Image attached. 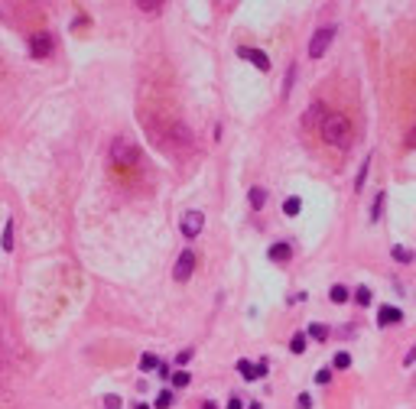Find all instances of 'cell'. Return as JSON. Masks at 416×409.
<instances>
[{
  "label": "cell",
  "instance_id": "obj_1",
  "mask_svg": "<svg viewBox=\"0 0 416 409\" xmlns=\"http://www.w3.org/2000/svg\"><path fill=\"white\" fill-rule=\"evenodd\" d=\"M322 137L332 143V147H348V140H351V123H348V117L345 114H325V120H322Z\"/></svg>",
  "mask_w": 416,
  "mask_h": 409
},
{
  "label": "cell",
  "instance_id": "obj_2",
  "mask_svg": "<svg viewBox=\"0 0 416 409\" xmlns=\"http://www.w3.org/2000/svg\"><path fill=\"white\" fill-rule=\"evenodd\" d=\"M111 159H114V166H137V159H140V150H137L130 140L117 137V140L111 143Z\"/></svg>",
  "mask_w": 416,
  "mask_h": 409
},
{
  "label": "cell",
  "instance_id": "obj_3",
  "mask_svg": "<svg viewBox=\"0 0 416 409\" xmlns=\"http://www.w3.org/2000/svg\"><path fill=\"white\" fill-rule=\"evenodd\" d=\"M332 39H335V26H322V30H316V36L309 39V59H322V55L329 52Z\"/></svg>",
  "mask_w": 416,
  "mask_h": 409
},
{
  "label": "cell",
  "instance_id": "obj_4",
  "mask_svg": "<svg viewBox=\"0 0 416 409\" xmlns=\"http://www.w3.org/2000/svg\"><path fill=\"white\" fill-rule=\"evenodd\" d=\"M202 227H205V214L202 211H185L182 221H179V231H182L189 240L198 237V234H202Z\"/></svg>",
  "mask_w": 416,
  "mask_h": 409
},
{
  "label": "cell",
  "instance_id": "obj_5",
  "mask_svg": "<svg viewBox=\"0 0 416 409\" xmlns=\"http://www.w3.org/2000/svg\"><path fill=\"white\" fill-rule=\"evenodd\" d=\"M52 49H55V43H52L49 33H36V36H30V55H33V59H49Z\"/></svg>",
  "mask_w": 416,
  "mask_h": 409
},
{
  "label": "cell",
  "instance_id": "obj_6",
  "mask_svg": "<svg viewBox=\"0 0 416 409\" xmlns=\"http://www.w3.org/2000/svg\"><path fill=\"white\" fill-rule=\"evenodd\" d=\"M192 269H195V253H192V250H182V253H179V260H176V266H172V280H176V283H185L192 276Z\"/></svg>",
  "mask_w": 416,
  "mask_h": 409
},
{
  "label": "cell",
  "instance_id": "obj_7",
  "mask_svg": "<svg viewBox=\"0 0 416 409\" xmlns=\"http://www.w3.org/2000/svg\"><path fill=\"white\" fill-rule=\"evenodd\" d=\"M267 360H260V364H251V360H238V373L244 380H260V377H267Z\"/></svg>",
  "mask_w": 416,
  "mask_h": 409
},
{
  "label": "cell",
  "instance_id": "obj_8",
  "mask_svg": "<svg viewBox=\"0 0 416 409\" xmlns=\"http://www.w3.org/2000/svg\"><path fill=\"white\" fill-rule=\"evenodd\" d=\"M403 322V312L397 306H380L377 309V325H384V328H390V325H400Z\"/></svg>",
  "mask_w": 416,
  "mask_h": 409
},
{
  "label": "cell",
  "instance_id": "obj_9",
  "mask_svg": "<svg viewBox=\"0 0 416 409\" xmlns=\"http://www.w3.org/2000/svg\"><path fill=\"white\" fill-rule=\"evenodd\" d=\"M241 59H251L254 62V68H260V72H267L270 68V59H267V52H260V49H251V46H241L238 49Z\"/></svg>",
  "mask_w": 416,
  "mask_h": 409
},
{
  "label": "cell",
  "instance_id": "obj_10",
  "mask_svg": "<svg viewBox=\"0 0 416 409\" xmlns=\"http://www.w3.org/2000/svg\"><path fill=\"white\" fill-rule=\"evenodd\" d=\"M267 256H270V260H273V263H286L289 256H293V247H289L286 240H276V244H273V247H270V250H267Z\"/></svg>",
  "mask_w": 416,
  "mask_h": 409
},
{
  "label": "cell",
  "instance_id": "obj_11",
  "mask_svg": "<svg viewBox=\"0 0 416 409\" xmlns=\"http://www.w3.org/2000/svg\"><path fill=\"white\" fill-rule=\"evenodd\" d=\"M247 202H251V208H254V211H260V208L267 205V189L254 185V189H251V195H247Z\"/></svg>",
  "mask_w": 416,
  "mask_h": 409
},
{
  "label": "cell",
  "instance_id": "obj_12",
  "mask_svg": "<svg viewBox=\"0 0 416 409\" xmlns=\"http://www.w3.org/2000/svg\"><path fill=\"white\" fill-rule=\"evenodd\" d=\"M384 205H387V192H377V195H374V205H371V221L384 218Z\"/></svg>",
  "mask_w": 416,
  "mask_h": 409
},
{
  "label": "cell",
  "instance_id": "obj_13",
  "mask_svg": "<svg viewBox=\"0 0 416 409\" xmlns=\"http://www.w3.org/2000/svg\"><path fill=\"white\" fill-rule=\"evenodd\" d=\"M306 344H309V335H302V331H296V335L289 338V351H293V354H302Z\"/></svg>",
  "mask_w": 416,
  "mask_h": 409
},
{
  "label": "cell",
  "instance_id": "obj_14",
  "mask_svg": "<svg viewBox=\"0 0 416 409\" xmlns=\"http://www.w3.org/2000/svg\"><path fill=\"white\" fill-rule=\"evenodd\" d=\"M302 211V202H299V198H286V202H283V214H286V218H296V214H299Z\"/></svg>",
  "mask_w": 416,
  "mask_h": 409
},
{
  "label": "cell",
  "instance_id": "obj_15",
  "mask_svg": "<svg viewBox=\"0 0 416 409\" xmlns=\"http://www.w3.org/2000/svg\"><path fill=\"white\" fill-rule=\"evenodd\" d=\"M0 247H4L7 253L13 250V218H7V224H4V240H0Z\"/></svg>",
  "mask_w": 416,
  "mask_h": 409
},
{
  "label": "cell",
  "instance_id": "obj_16",
  "mask_svg": "<svg viewBox=\"0 0 416 409\" xmlns=\"http://www.w3.org/2000/svg\"><path fill=\"white\" fill-rule=\"evenodd\" d=\"M329 299L335 302V306H342V302H348V289H345V286H332L329 289Z\"/></svg>",
  "mask_w": 416,
  "mask_h": 409
},
{
  "label": "cell",
  "instance_id": "obj_17",
  "mask_svg": "<svg viewBox=\"0 0 416 409\" xmlns=\"http://www.w3.org/2000/svg\"><path fill=\"white\" fill-rule=\"evenodd\" d=\"M332 367H335V370H348V367H351V354H348V351H338L335 360H332Z\"/></svg>",
  "mask_w": 416,
  "mask_h": 409
},
{
  "label": "cell",
  "instance_id": "obj_18",
  "mask_svg": "<svg viewBox=\"0 0 416 409\" xmlns=\"http://www.w3.org/2000/svg\"><path fill=\"white\" fill-rule=\"evenodd\" d=\"M367 169H371V156H364L361 169H358V179H355V189H358V192L364 189V179H367Z\"/></svg>",
  "mask_w": 416,
  "mask_h": 409
},
{
  "label": "cell",
  "instance_id": "obj_19",
  "mask_svg": "<svg viewBox=\"0 0 416 409\" xmlns=\"http://www.w3.org/2000/svg\"><path fill=\"white\" fill-rule=\"evenodd\" d=\"M172 403H176V396H172L169 390H159V396H156V403H153V406H156V409H169Z\"/></svg>",
  "mask_w": 416,
  "mask_h": 409
},
{
  "label": "cell",
  "instance_id": "obj_20",
  "mask_svg": "<svg viewBox=\"0 0 416 409\" xmlns=\"http://www.w3.org/2000/svg\"><path fill=\"white\" fill-rule=\"evenodd\" d=\"M309 338H316V341H325V338H329V328H325V325H319V322H312V325H309Z\"/></svg>",
  "mask_w": 416,
  "mask_h": 409
},
{
  "label": "cell",
  "instance_id": "obj_21",
  "mask_svg": "<svg viewBox=\"0 0 416 409\" xmlns=\"http://www.w3.org/2000/svg\"><path fill=\"white\" fill-rule=\"evenodd\" d=\"M390 256H393V260H400V263H413V250H406V247H393Z\"/></svg>",
  "mask_w": 416,
  "mask_h": 409
},
{
  "label": "cell",
  "instance_id": "obj_22",
  "mask_svg": "<svg viewBox=\"0 0 416 409\" xmlns=\"http://www.w3.org/2000/svg\"><path fill=\"white\" fill-rule=\"evenodd\" d=\"M137 10H143V13H159V10H163V4H159V0H140V4H137Z\"/></svg>",
  "mask_w": 416,
  "mask_h": 409
},
{
  "label": "cell",
  "instance_id": "obj_23",
  "mask_svg": "<svg viewBox=\"0 0 416 409\" xmlns=\"http://www.w3.org/2000/svg\"><path fill=\"white\" fill-rule=\"evenodd\" d=\"M159 367V357L156 354H143L140 357V370H156Z\"/></svg>",
  "mask_w": 416,
  "mask_h": 409
},
{
  "label": "cell",
  "instance_id": "obj_24",
  "mask_svg": "<svg viewBox=\"0 0 416 409\" xmlns=\"http://www.w3.org/2000/svg\"><path fill=\"white\" fill-rule=\"evenodd\" d=\"M189 380H192L189 370H176L172 373V386H189Z\"/></svg>",
  "mask_w": 416,
  "mask_h": 409
},
{
  "label": "cell",
  "instance_id": "obj_25",
  "mask_svg": "<svg viewBox=\"0 0 416 409\" xmlns=\"http://www.w3.org/2000/svg\"><path fill=\"white\" fill-rule=\"evenodd\" d=\"M355 302H358V306H371V289H367V286H358Z\"/></svg>",
  "mask_w": 416,
  "mask_h": 409
},
{
  "label": "cell",
  "instance_id": "obj_26",
  "mask_svg": "<svg viewBox=\"0 0 416 409\" xmlns=\"http://www.w3.org/2000/svg\"><path fill=\"white\" fill-rule=\"evenodd\" d=\"M121 406H124L121 396H114V393H111V396H104V409H121Z\"/></svg>",
  "mask_w": 416,
  "mask_h": 409
},
{
  "label": "cell",
  "instance_id": "obj_27",
  "mask_svg": "<svg viewBox=\"0 0 416 409\" xmlns=\"http://www.w3.org/2000/svg\"><path fill=\"white\" fill-rule=\"evenodd\" d=\"M329 380H332V370H329V367L316 370V383H329Z\"/></svg>",
  "mask_w": 416,
  "mask_h": 409
},
{
  "label": "cell",
  "instance_id": "obj_28",
  "mask_svg": "<svg viewBox=\"0 0 416 409\" xmlns=\"http://www.w3.org/2000/svg\"><path fill=\"white\" fill-rule=\"evenodd\" d=\"M296 403H299V409H309L312 406V396H309V393H299V399H296Z\"/></svg>",
  "mask_w": 416,
  "mask_h": 409
},
{
  "label": "cell",
  "instance_id": "obj_29",
  "mask_svg": "<svg viewBox=\"0 0 416 409\" xmlns=\"http://www.w3.org/2000/svg\"><path fill=\"white\" fill-rule=\"evenodd\" d=\"M403 364H406V367H410V364H416V344H413V348H410V351H406V357H403Z\"/></svg>",
  "mask_w": 416,
  "mask_h": 409
},
{
  "label": "cell",
  "instance_id": "obj_30",
  "mask_svg": "<svg viewBox=\"0 0 416 409\" xmlns=\"http://www.w3.org/2000/svg\"><path fill=\"white\" fill-rule=\"evenodd\" d=\"M156 373H159L163 380H169V377H172V373H169V367H166V364H159V367H156Z\"/></svg>",
  "mask_w": 416,
  "mask_h": 409
},
{
  "label": "cell",
  "instance_id": "obj_31",
  "mask_svg": "<svg viewBox=\"0 0 416 409\" xmlns=\"http://www.w3.org/2000/svg\"><path fill=\"white\" fill-rule=\"evenodd\" d=\"M189 357H192V348H185V351H179V357H176V360H179V364H185Z\"/></svg>",
  "mask_w": 416,
  "mask_h": 409
},
{
  "label": "cell",
  "instance_id": "obj_32",
  "mask_svg": "<svg viewBox=\"0 0 416 409\" xmlns=\"http://www.w3.org/2000/svg\"><path fill=\"white\" fill-rule=\"evenodd\" d=\"M228 409H241V399L234 396V399H228Z\"/></svg>",
  "mask_w": 416,
  "mask_h": 409
},
{
  "label": "cell",
  "instance_id": "obj_33",
  "mask_svg": "<svg viewBox=\"0 0 416 409\" xmlns=\"http://www.w3.org/2000/svg\"><path fill=\"white\" fill-rule=\"evenodd\" d=\"M137 409H153V406H147V403H137Z\"/></svg>",
  "mask_w": 416,
  "mask_h": 409
},
{
  "label": "cell",
  "instance_id": "obj_34",
  "mask_svg": "<svg viewBox=\"0 0 416 409\" xmlns=\"http://www.w3.org/2000/svg\"><path fill=\"white\" fill-rule=\"evenodd\" d=\"M202 409H218V406H215V403H205V406H202Z\"/></svg>",
  "mask_w": 416,
  "mask_h": 409
},
{
  "label": "cell",
  "instance_id": "obj_35",
  "mask_svg": "<svg viewBox=\"0 0 416 409\" xmlns=\"http://www.w3.org/2000/svg\"><path fill=\"white\" fill-rule=\"evenodd\" d=\"M247 409H260V403H251V406H247Z\"/></svg>",
  "mask_w": 416,
  "mask_h": 409
},
{
  "label": "cell",
  "instance_id": "obj_36",
  "mask_svg": "<svg viewBox=\"0 0 416 409\" xmlns=\"http://www.w3.org/2000/svg\"><path fill=\"white\" fill-rule=\"evenodd\" d=\"M413 380H416V377H413Z\"/></svg>",
  "mask_w": 416,
  "mask_h": 409
}]
</instances>
